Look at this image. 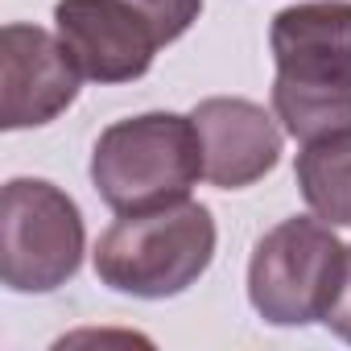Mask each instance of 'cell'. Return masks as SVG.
<instances>
[{"mask_svg": "<svg viewBox=\"0 0 351 351\" xmlns=\"http://www.w3.org/2000/svg\"><path fill=\"white\" fill-rule=\"evenodd\" d=\"M273 116L298 141L351 124V0L289 5L269 25Z\"/></svg>", "mask_w": 351, "mask_h": 351, "instance_id": "6da1fadb", "label": "cell"}, {"mask_svg": "<svg viewBox=\"0 0 351 351\" xmlns=\"http://www.w3.org/2000/svg\"><path fill=\"white\" fill-rule=\"evenodd\" d=\"M211 207L182 199L120 215L95 244V277L128 298L161 302L186 293L215 261Z\"/></svg>", "mask_w": 351, "mask_h": 351, "instance_id": "7a4b0ae2", "label": "cell"}, {"mask_svg": "<svg viewBox=\"0 0 351 351\" xmlns=\"http://www.w3.org/2000/svg\"><path fill=\"white\" fill-rule=\"evenodd\" d=\"M203 141L191 116L141 112L99 132L91 149V186L116 215L182 203L199 186Z\"/></svg>", "mask_w": 351, "mask_h": 351, "instance_id": "3957f363", "label": "cell"}, {"mask_svg": "<svg viewBox=\"0 0 351 351\" xmlns=\"http://www.w3.org/2000/svg\"><path fill=\"white\" fill-rule=\"evenodd\" d=\"M347 244L335 223L318 215H293L265 232L248 261V302L269 326H310L322 322L339 281Z\"/></svg>", "mask_w": 351, "mask_h": 351, "instance_id": "277c9868", "label": "cell"}, {"mask_svg": "<svg viewBox=\"0 0 351 351\" xmlns=\"http://www.w3.org/2000/svg\"><path fill=\"white\" fill-rule=\"evenodd\" d=\"M87 252L79 203L46 178H13L0 191V277L13 293L62 289Z\"/></svg>", "mask_w": 351, "mask_h": 351, "instance_id": "5b68a950", "label": "cell"}, {"mask_svg": "<svg viewBox=\"0 0 351 351\" xmlns=\"http://www.w3.org/2000/svg\"><path fill=\"white\" fill-rule=\"evenodd\" d=\"M54 34L79 75L99 87L141 79L165 46L157 21L136 0H58Z\"/></svg>", "mask_w": 351, "mask_h": 351, "instance_id": "8992f818", "label": "cell"}, {"mask_svg": "<svg viewBox=\"0 0 351 351\" xmlns=\"http://www.w3.org/2000/svg\"><path fill=\"white\" fill-rule=\"evenodd\" d=\"M79 66L58 34L25 21L0 29V128L21 132L58 120L79 99Z\"/></svg>", "mask_w": 351, "mask_h": 351, "instance_id": "52a82bcc", "label": "cell"}, {"mask_svg": "<svg viewBox=\"0 0 351 351\" xmlns=\"http://www.w3.org/2000/svg\"><path fill=\"white\" fill-rule=\"evenodd\" d=\"M203 141V173L215 191H244L281 161V128L240 95H211L191 112Z\"/></svg>", "mask_w": 351, "mask_h": 351, "instance_id": "ba28073f", "label": "cell"}, {"mask_svg": "<svg viewBox=\"0 0 351 351\" xmlns=\"http://www.w3.org/2000/svg\"><path fill=\"white\" fill-rule=\"evenodd\" d=\"M293 178L318 219L351 228V124L310 136L298 153Z\"/></svg>", "mask_w": 351, "mask_h": 351, "instance_id": "9c48e42d", "label": "cell"}, {"mask_svg": "<svg viewBox=\"0 0 351 351\" xmlns=\"http://www.w3.org/2000/svg\"><path fill=\"white\" fill-rule=\"evenodd\" d=\"M136 5L157 21L165 46L178 42V38L199 21V13H203V0H136Z\"/></svg>", "mask_w": 351, "mask_h": 351, "instance_id": "30bf717a", "label": "cell"}, {"mask_svg": "<svg viewBox=\"0 0 351 351\" xmlns=\"http://www.w3.org/2000/svg\"><path fill=\"white\" fill-rule=\"evenodd\" d=\"M330 326V335H339L343 343H351V244H347V261H343V281H339V293L322 318Z\"/></svg>", "mask_w": 351, "mask_h": 351, "instance_id": "8fae6325", "label": "cell"}]
</instances>
